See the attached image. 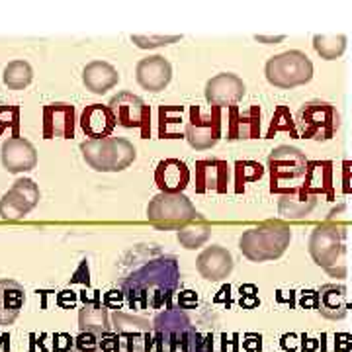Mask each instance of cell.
<instances>
[{
    "mask_svg": "<svg viewBox=\"0 0 352 352\" xmlns=\"http://www.w3.org/2000/svg\"><path fill=\"white\" fill-rule=\"evenodd\" d=\"M38 184L30 178H18L14 186L0 200V217L4 221H18L30 214L39 201Z\"/></svg>",
    "mask_w": 352,
    "mask_h": 352,
    "instance_id": "12",
    "label": "cell"
},
{
    "mask_svg": "<svg viewBox=\"0 0 352 352\" xmlns=\"http://www.w3.org/2000/svg\"><path fill=\"white\" fill-rule=\"evenodd\" d=\"M180 36H133L131 41L141 50H153V47H163L178 41Z\"/></svg>",
    "mask_w": 352,
    "mask_h": 352,
    "instance_id": "38",
    "label": "cell"
},
{
    "mask_svg": "<svg viewBox=\"0 0 352 352\" xmlns=\"http://www.w3.org/2000/svg\"><path fill=\"white\" fill-rule=\"evenodd\" d=\"M307 159L300 149L280 145L268 155V173H270V192H282V182H294L307 173Z\"/></svg>",
    "mask_w": 352,
    "mask_h": 352,
    "instance_id": "9",
    "label": "cell"
},
{
    "mask_svg": "<svg viewBox=\"0 0 352 352\" xmlns=\"http://www.w3.org/2000/svg\"><path fill=\"white\" fill-rule=\"evenodd\" d=\"M0 161H2V166L12 175L28 173V170L36 168V164H38V151L30 141L22 138H10L2 143Z\"/></svg>",
    "mask_w": 352,
    "mask_h": 352,
    "instance_id": "17",
    "label": "cell"
},
{
    "mask_svg": "<svg viewBox=\"0 0 352 352\" xmlns=\"http://www.w3.org/2000/svg\"><path fill=\"white\" fill-rule=\"evenodd\" d=\"M176 305L184 311H190V309H196L198 307V294L194 289H184L178 294V302Z\"/></svg>",
    "mask_w": 352,
    "mask_h": 352,
    "instance_id": "40",
    "label": "cell"
},
{
    "mask_svg": "<svg viewBox=\"0 0 352 352\" xmlns=\"http://www.w3.org/2000/svg\"><path fill=\"white\" fill-rule=\"evenodd\" d=\"M0 352H10V335H0Z\"/></svg>",
    "mask_w": 352,
    "mask_h": 352,
    "instance_id": "46",
    "label": "cell"
},
{
    "mask_svg": "<svg viewBox=\"0 0 352 352\" xmlns=\"http://www.w3.org/2000/svg\"><path fill=\"white\" fill-rule=\"evenodd\" d=\"M69 352H104V351H102L100 337H98V335H92V333H80V335L73 340V344H71Z\"/></svg>",
    "mask_w": 352,
    "mask_h": 352,
    "instance_id": "36",
    "label": "cell"
},
{
    "mask_svg": "<svg viewBox=\"0 0 352 352\" xmlns=\"http://www.w3.org/2000/svg\"><path fill=\"white\" fill-rule=\"evenodd\" d=\"M261 106L252 104L247 110L239 106L227 108V141H251L261 138Z\"/></svg>",
    "mask_w": 352,
    "mask_h": 352,
    "instance_id": "13",
    "label": "cell"
},
{
    "mask_svg": "<svg viewBox=\"0 0 352 352\" xmlns=\"http://www.w3.org/2000/svg\"><path fill=\"white\" fill-rule=\"evenodd\" d=\"M113 352H147L145 333H120Z\"/></svg>",
    "mask_w": 352,
    "mask_h": 352,
    "instance_id": "35",
    "label": "cell"
},
{
    "mask_svg": "<svg viewBox=\"0 0 352 352\" xmlns=\"http://www.w3.org/2000/svg\"><path fill=\"white\" fill-rule=\"evenodd\" d=\"M212 235V227L208 223H200V226H188L178 231V243L184 249H200L206 241Z\"/></svg>",
    "mask_w": 352,
    "mask_h": 352,
    "instance_id": "33",
    "label": "cell"
},
{
    "mask_svg": "<svg viewBox=\"0 0 352 352\" xmlns=\"http://www.w3.org/2000/svg\"><path fill=\"white\" fill-rule=\"evenodd\" d=\"M245 82L241 80L239 76L233 73H221V75L214 76L208 80L206 85V100L210 102L212 106L217 108H231L237 106L243 96H245Z\"/></svg>",
    "mask_w": 352,
    "mask_h": 352,
    "instance_id": "15",
    "label": "cell"
},
{
    "mask_svg": "<svg viewBox=\"0 0 352 352\" xmlns=\"http://www.w3.org/2000/svg\"><path fill=\"white\" fill-rule=\"evenodd\" d=\"M24 303L25 292L20 282L10 278L0 280V327L12 325L24 309Z\"/></svg>",
    "mask_w": 352,
    "mask_h": 352,
    "instance_id": "23",
    "label": "cell"
},
{
    "mask_svg": "<svg viewBox=\"0 0 352 352\" xmlns=\"http://www.w3.org/2000/svg\"><path fill=\"white\" fill-rule=\"evenodd\" d=\"M200 214L184 194L159 192L147 206V219L153 227L164 231H180L196 221Z\"/></svg>",
    "mask_w": 352,
    "mask_h": 352,
    "instance_id": "6",
    "label": "cell"
},
{
    "mask_svg": "<svg viewBox=\"0 0 352 352\" xmlns=\"http://www.w3.org/2000/svg\"><path fill=\"white\" fill-rule=\"evenodd\" d=\"M346 231L337 223H323L315 227L309 237V254L317 266H321L333 278L346 276Z\"/></svg>",
    "mask_w": 352,
    "mask_h": 352,
    "instance_id": "3",
    "label": "cell"
},
{
    "mask_svg": "<svg viewBox=\"0 0 352 352\" xmlns=\"http://www.w3.org/2000/svg\"><path fill=\"white\" fill-rule=\"evenodd\" d=\"M120 80L118 71L106 61H92L82 71V82L85 87L94 94H106L110 88H113Z\"/></svg>",
    "mask_w": 352,
    "mask_h": 352,
    "instance_id": "26",
    "label": "cell"
},
{
    "mask_svg": "<svg viewBox=\"0 0 352 352\" xmlns=\"http://www.w3.org/2000/svg\"><path fill=\"white\" fill-rule=\"evenodd\" d=\"M352 349V337L346 333L335 335V351L337 352H349Z\"/></svg>",
    "mask_w": 352,
    "mask_h": 352,
    "instance_id": "43",
    "label": "cell"
},
{
    "mask_svg": "<svg viewBox=\"0 0 352 352\" xmlns=\"http://www.w3.org/2000/svg\"><path fill=\"white\" fill-rule=\"evenodd\" d=\"M349 300H346V288L340 284H325L317 292V303L315 309L331 321H340L349 314Z\"/></svg>",
    "mask_w": 352,
    "mask_h": 352,
    "instance_id": "22",
    "label": "cell"
},
{
    "mask_svg": "<svg viewBox=\"0 0 352 352\" xmlns=\"http://www.w3.org/2000/svg\"><path fill=\"white\" fill-rule=\"evenodd\" d=\"M289 241L292 229L272 221L245 231L239 239V249L252 263H266L280 258L289 247Z\"/></svg>",
    "mask_w": 352,
    "mask_h": 352,
    "instance_id": "4",
    "label": "cell"
},
{
    "mask_svg": "<svg viewBox=\"0 0 352 352\" xmlns=\"http://www.w3.org/2000/svg\"><path fill=\"white\" fill-rule=\"evenodd\" d=\"M118 286L124 292L129 309H161L173 303L180 286V268L173 254H164L153 245H141L122 261Z\"/></svg>",
    "mask_w": 352,
    "mask_h": 352,
    "instance_id": "1",
    "label": "cell"
},
{
    "mask_svg": "<svg viewBox=\"0 0 352 352\" xmlns=\"http://www.w3.org/2000/svg\"><path fill=\"white\" fill-rule=\"evenodd\" d=\"M8 127L14 131V138H18L20 110L16 106H0V133Z\"/></svg>",
    "mask_w": 352,
    "mask_h": 352,
    "instance_id": "37",
    "label": "cell"
},
{
    "mask_svg": "<svg viewBox=\"0 0 352 352\" xmlns=\"http://www.w3.org/2000/svg\"><path fill=\"white\" fill-rule=\"evenodd\" d=\"M126 302V296H124V292L122 289H110L106 296H104V305H106V309H116V311H120V307L124 305Z\"/></svg>",
    "mask_w": 352,
    "mask_h": 352,
    "instance_id": "41",
    "label": "cell"
},
{
    "mask_svg": "<svg viewBox=\"0 0 352 352\" xmlns=\"http://www.w3.org/2000/svg\"><path fill=\"white\" fill-rule=\"evenodd\" d=\"M278 131H284V133H289L292 138H300L298 133V127H296V122L292 118V113L286 106H278L276 112L272 116V122L268 126V131H266V139L274 138V133Z\"/></svg>",
    "mask_w": 352,
    "mask_h": 352,
    "instance_id": "34",
    "label": "cell"
},
{
    "mask_svg": "<svg viewBox=\"0 0 352 352\" xmlns=\"http://www.w3.org/2000/svg\"><path fill=\"white\" fill-rule=\"evenodd\" d=\"M116 126H118L116 116L110 110V106L104 104H90L80 116V127L90 139L110 138Z\"/></svg>",
    "mask_w": 352,
    "mask_h": 352,
    "instance_id": "21",
    "label": "cell"
},
{
    "mask_svg": "<svg viewBox=\"0 0 352 352\" xmlns=\"http://www.w3.org/2000/svg\"><path fill=\"white\" fill-rule=\"evenodd\" d=\"M155 346L157 352H200L206 346L208 333H201L190 319L188 311L180 309L176 303L166 305V309L153 321Z\"/></svg>",
    "mask_w": 352,
    "mask_h": 352,
    "instance_id": "2",
    "label": "cell"
},
{
    "mask_svg": "<svg viewBox=\"0 0 352 352\" xmlns=\"http://www.w3.org/2000/svg\"><path fill=\"white\" fill-rule=\"evenodd\" d=\"M78 329L80 333H92V335H106L112 331V321L106 305L100 300L85 302V305L78 311Z\"/></svg>",
    "mask_w": 352,
    "mask_h": 352,
    "instance_id": "25",
    "label": "cell"
},
{
    "mask_svg": "<svg viewBox=\"0 0 352 352\" xmlns=\"http://www.w3.org/2000/svg\"><path fill=\"white\" fill-rule=\"evenodd\" d=\"M296 127L302 139L331 141L339 131L340 116L337 108L329 102H305L296 113Z\"/></svg>",
    "mask_w": 352,
    "mask_h": 352,
    "instance_id": "7",
    "label": "cell"
},
{
    "mask_svg": "<svg viewBox=\"0 0 352 352\" xmlns=\"http://www.w3.org/2000/svg\"><path fill=\"white\" fill-rule=\"evenodd\" d=\"M243 346L249 352H261V349H263V337L256 335V333H249L243 339Z\"/></svg>",
    "mask_w": 352,
    "mask_h": 352,
    "instance_id": "42",
    "label": "cell"
},
{
    "mask_svg": "<svg viewBox=\"0 0 352 352\" xmlns=\"http://www.w3.org/2000/svg\"><path fill=\"white\" fill-rule=\"evenodd\" d=\"M82 159L98 173H120L135 161L138 153L133 143L124 138L88 139L80 143Z\"/></svg>",
    "mask_w": 352,
    "mask_h": 352,
    "instance_id": "5",
    "label": "cell"
},
{
    "mask_svg": "<svg viewBox=\"0 0 352 352\" xmlns=\"http://www.w3.org/2000/svg\"><path fill=\"white\" fill-rule=\"evenodd\" d=\"M239 292H241L239 303L243 309H254V307L261 303V300H258V289H256L254 284H243Z\"/></svg>",
    "mask_w": 352,
    "mask_h": 352,
    "instance_id": "39",
    "label": "cell"
},
{
    "mask_svg": "<svg viewBox=\"0 0 352 352\" xmlns=\"http://www.w3.org/2000/svg\"><path fill=\"white\" fill-rule=\"evenodd\" d=\"M256 39H258V41H268V43H276V41H282L284 36H280V38H264V36H256Z\"/></svg>",
    "mask_w": 352,
    "mask_h": 352,
    "instance_id": "47",
    "label": "cell"
},
{
    "mask_svg": "<svg viewBox=\"0 0 352 352\" xmlns=\"http://www.w3.org/2000/svg\"><path fill=\"white\" fill-rule=\"evenodd\" d=\"M314 47L323 59L333 61L346 50V38L344 36H315Z\"/></svg>",
    "mask_w": 352,
    "mask_h": 352,
    "instance_id": "32",
    "label": "cell"
},
{
    "mask_svg": "<svg viewBox=\"0 0 352 352\" xmlns=\"http://www.w3.org/2000/svg\"><path fill=\"white\" fill-rule=\"evenodd\" d=\"M182 106H161L159 108V135L161 139L182 138Z\"/></svg>",
    "mask_w": 352,
    "mask_h": 352,
    "instance_id": "28",
    "label": "cell"
},
{
    "mask_svg": "<svg viewBox=\"0 0 352 352\" xmlns=\"http://www.w3.org/2000/svg\"><path fill=\"white\" fill-rule=\"evenodd\" d=\"M75 138V106L53 102L43 108V139Z\"/></svg>",
    "mask_w": 352,
    "mask_h": 352,
    "instance_id": "16",
    "label": "cell"
},
{
    "mask_svg": "<svg viewBox=\"0 0 352 352\" xmlns=\"http://www.w3.org/2000/svg\"><path fill=\"white\" fill-rule=\"evenodd\" d=\"M296 339H298V335H294V333L284 335V337H282V340H280L282 349H284V351H296V349H298V344L294 342Z\"/></svg>",
    "mask_w": 352,
    "mask_h": 352,
    "instance_id": "44",
    "label": "cell"
},
{
    "mask_svg": "<svg viewBox=\"0 0 352 352\" xmlns=\"http://www.w3.org/2000/svg\"><path fill=\"white\" fill-rule=\"evenodd\" d=\"M112 329L113 333H151L153 323H149V319L139 317V315L124 314V311H113L112 317Z\"/></svg>",
    "mask_w": 352,
    "mask_h": 352,
    "instance_id": "30",
    "label": "cell"
},
{
    "mask_svg": "<svg viewBox=\"0 0 352 352\" xmlns=\"http://www.w3.org/2000/svg\"><path fill=\"white\" fill-rule=\"evenodd\" d=\"M110 110L116 116L118 126L126 129H139L141 138L149 139L151 133V108L133 92H118L110 100Z\"/></svg>",
    "mask_w": 352,
    "mask_h": 352,
    "instance_id": "11",
    "label": "cell"
},
{
    "mask_svg": "<svg viewBox=\"0 0 352 352\" xmlns=\"http://www.w3.org/2000/svg\"><path fill=\"white\" fill-rule=\"evenodd\" d=\"M221 122H223L221 108L212 106V112L204 116L200 106H190L188 124L184 129V138L188 139L190 147H194L196 151H206L215 147L223 133Z\"/></svg>",
    "mask_w": 352,
    "mask_h": 352,
    "instance_id": "10",
    "label": "cell"
},
{
    "mask_svg": "<svg viewBox=\"0 0 352 352\" xmlns=\"http://www.w3.org/2000/svg\"><path fill=\"white\" fill-rule=\"evenodd\" d=\"M196 268L201 276L210 282H221L229 278V274L233 272V256L231 252L214 245V247H208L206 251L201 252L196 261Z\"/></svg>",
    "mask_w": 352,
    "mask_h": 352,
    "instance_id": "19",
    "label": "cell"
},
{
    "mask_svg": "<svg viewBox=\"0 0 352 352\" xmlns=\"http://www.w3.org/2000/svg\"><path fill=\"white\" fill-rule=\"evenodd\" d=\"M135 76H138L139 87L147 92H161L168 87L170 78H173V67L170 63L161 57H145L138 63L135 69Z\"/></svg>",
    "mask_w": 352,
    "mask_h": 352,
    "instance_id": "18",
    "label": "cell"
},
{
    "mask_svg": "<svg viewBox=\"0 0 352 352\" xmlns=\"http://www.w3.org/2000/svg\"><path fill=\"white\" fill-rule=\"evenodd\" d=\"M34 78V69L28 61H10L4 67L2 73V80L10 90H24Z\"/></svg>",
    "mask_w": 352,
    "mask_h": 352,
    "instance_id": "29",
    "label": "cell"
},
{
    "mask_svg": "<svg viewBox=\"0 0 352 352\" xmlns=\"http://www.w3.org/2000/svg\"><path fill=\"white\" fill-rule=\"evenodd\" d=\"M264 175L263 164L256 161H237L235 163V192H245V184L258 182Z\"/></svg>",
    "mask_w": 352,
    "mask_h": 352,
    "instance_id": "31",
    "label": "cell"
},
{
    "mask_svg": "<svg viewBox=\"0 0 352 352\" xmlns=\"http://www.w3.org/2000/svg\"><path fill=\"white\" fill-rule=\"evenodd\" d=\"M231 166L223 159H204L196 163V194H226Z\"/></svg>",
    "mask_w": 352,
    "mask_h": 352,
    "instance_id": "14",
    "label": "cell"
},
{
    "mask_svg": "<svg viewBox=\"0 0 352 352\" xmlns=\"http://www.w3.org/2000/svg\"><path fill=\"white\" fill-rule=\"evenodd\" d=\"M264 73L270 85L278 88H296L307 85L314 76V63L311 59L298 50L280 53L270 57L264 67Z\"/></svg>",
    "mask_w": 352,
    "mask_h": 352,
    "instance_id": "8",
    "label": "cell"
},
{
    "mask_svg": "<svg viewBox=\"0 0 352 352\" xmlns=\"http://www.w3.org/2000/svg\"><path fill=\"white\" fill-rule=\"evenodd\" d=\"M319 346V342L315 339H311V337H307V335H302V349L303 351H307V352H311L315 351Z\"/></svg>",
    "mask_w": 352,
    "mask_h": 352,
    "instance_id": "45",
    "label": "cell"
},
{
    "mask_svg": "<svg viewBox=\"0 0 352 352\" xmlns=\"http://www.w3.org/2000/svg\"><path fill=\"white\" fill-rule=\"evenodd\" d=\"M303 188L314 196H323L333 192V163L331 161H314L307 164V173L303 176Z\"/></svg>",
    "mask_w": 352,
    "mask_h": 352,
    "instance_id": "27",
    "label": "cell"
},
{
    "mask_svg": "<svg viewBox=\"0 0 352 352\" xmlns=\"http://www.w3.org/2000/svg\"><path fill=\"white\" fill-rule=\"evenodd\" d=\"M317 206V196L309 194L303 186L289 188L278 200V212L286 219H303L314 212Z\"/></svg>",
    "mask_w": 352,
    "mask_h": 352,
    "instance_id": "24",
    "label": "cell"
},
{
    "mask_svg": "<svg viewBox=\"0 0 352 352\" xmlns=\"http://www.w3.org/2000/svg\"><path fill=\"white\" fill-rule=\"evenodd\" d=\"M155 182L164 194H182L190 184V168L180 159H164L157 164Z\"/></svg>",
    "mask_w": 352,
    "mask_h": 352,
    "instance_id": "20",
    "label": "cell"
}]
</instances>
